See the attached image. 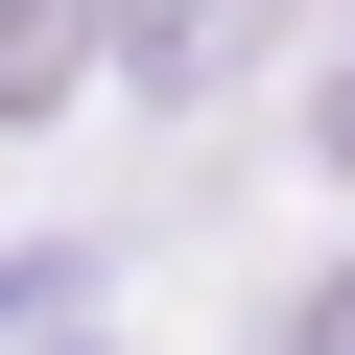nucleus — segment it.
Masks as SVG:
<instances>
[{
    "label": "nucleus",
    "mask_w": 355,
    "mask_h": 355,
    "mask_svg": "<svg viewBox=\"0 0 355 355\" xmlns=\"http://www.w3.org/2000/svg\"><path fill=\"white\" fill-rule=\"evenodd\" d=\"M71 71H95V0H0V119L71 95Z\"/></svg>",
    "instance_id": "1"
},
{
    "label": "nucleus",
    "mask_w": 355,
    "mask_h": 355,
    "mask_svg": "<svg viewBox=\"0 0 355 355\" xmlns=\"http://www.w3.org/2000/svg\"><path fill=\"white\" fill-rule=\"evenodd\" d=\"M284 355H355V261H331V284H284Z\"/></svg>",
    "instance_id": "2"
},
{
    "label": "nucleus",
    "mask_w": 355,
    "mask_h": 355,
    "mask_svg": "<svg viewBox=\"0 0 355 355\" xmlns=\"http://www.w3.org/2000/svg\"><path fill=\"white\" fill-rule=\"evenodd\" d=\"M308 166H331V190H355V71H331V95H308Z\"/></svg>",
    "instance_id": "3"
}]
</instances>
